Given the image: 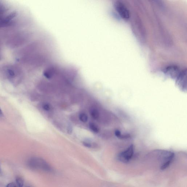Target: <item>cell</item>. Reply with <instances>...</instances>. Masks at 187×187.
Instances as JSON below:
<instances>
[{
	"instance_id": "cell-3",
	"label": "cell",
	"mask_w": 187,
	"mask_h": 187,
	"mask_svg": "<svg viewBox=\"0 0 187 187\" xmlns=\"http://www.w3.org/2000/svg\"><path fill=\"white\" fill-rule=\"evenodd\" d=\"M114 7L122 19L127 20L130 17V13L129 10L121 1H116L114 3Z\"/></svg>"
},
{
	"instance_id": "cell-10",
	"label": "cell",
	"mask_w": 187,
	"mask_h": 187,
	"mask_svg": "<svg viewBox=\"0 0 187 187\" xmlns=\"http://www.w3.org/2000/svg\"><path fill=\"white\" fill-rule=\"evenodd\" d=\"M16 182L19 187H23L24 181L23 179L20 177H17L16 178Z\"/></svg>"
},
{
	"instance_id": "cell-11",
	"label": "cell",
	"mask_w": 187,
	"mask_h": 187,
	"mask_svg": "<svg viewBox=\"0 0 187 187\" xmlns=\"http://www.w3.org/2000/svg\"><path fill=\"white\" fill-rule=\"evenodd\" d=\"M7 74L8 76L10 78H13L15 76L14 71L11 69V68L7 70Z\"/></svg>"
},
{
	"instance_id": "cell-2",
	"label": "cell",
	"mask_w": 187,
	"mask_h": 187,
	"mask_svg": "<svg viewBox=\"0 0 187 187\" xmlns=\"http://www.w3.org/2000/svg\"><path fill=\"white\" fill-rule=\"evenodd\" d=\"M134 153V147L131 144L126 150L121 152L117 156V159L119 161L124 163H128L133 157Z\"/></svg>"
},
{
	"instance_id": "cell-9",
	"label": "cell",
	"mask_w": 187,
	"mask_h": 187,
	"mask_svg": "<svg viewBox=\"0 0 187 187\" xmlns=\"http://www.w3.org/2000/svg\"><path fill=\"white\" fill-rule=\"evenodd\" d=\"M79 119L82 122L85 123L87 122L88 120V116L86 113L81 112L80 113L79 116Z\"/></svg>"
},
{
	"instance_id": "cell-5",
	"label": "cell",
	"mask_w": 187,
	"mask_h": 187,
	"mask_svg": "<svg viewBox=\"0 0 187 187\" xmlns=\"http://www.w3.org/2000/svg\"><path fill=\"white\" fill-rule=\"evenodd\" d=\"M116 136L120 139H128L131 138V136L127 133L123 134L119 130H116L115 131Z\"/></svg>"
},
{
	"instance_id": "cell-6",
	"label": "cell",
	"mask_w": 187,
	"mask_h": 187,
	"mask_svg": "<svg viewBox=\"0 0 187 187\" xmlns=\"http://www.w3.org/2000/svg\"><path fill=\"white\" fill-rule=\"evenodd\" d=\"M90 114L92 118L94 120H98L100 116V113L97 109L96 108H92L90 110Z\"/></svg>"
},
{
	"instance_id": "cell-13",
	"label": "cell",
	"mask_w": 187,
	"mask_h": 187,
	"mask_svg": "<svg viewBox=\"0 0 187 187\" xmlns=\"http://www.w3.org/2000/svg\"><path fill=\"white\" fill-rule=\"evenodd\" d=\"M67 132L68 134H71L72 132V128L71 125H68L67 128Z\"/></svg>"
},
{
	"instance_id": "cell-8",
	"label": "cell",
	"mask_w": 187,
	"mask_h": 187,
	"mask_svg": "<svg viewBox=\"0 0 187 187\" xmlns=\"http://www.w3.org/2000/svg\"><path fill=\"white\" fill-rule=\"evenodd\" d=\"M89 127L90 129L95 133H98L100 131L98 126L94 122H90L89 123Z\"/></svg>"
},
{
	"instance_id": "cell-7",
	"label": "cell",
	"mask_w": 187,
	"mask_h": 187,
	"mask_svg": "<svg viewBox=\"0 0 187 187\" xmlns=\"http://www.w3.org/2000/svg\"><path fill=\"white\" fill-rule=\"evenodd\" d=\"M84 146L88 148H95L97 147V144L95 143L92 142L89 140H86L82 142Z\"/></svg>"
},
{
	"instance_id": "cell-4",
	"label": "cell",
	"mask_w": 187,
	"mask_h": 187,
	"mask_svg": "<svg viewBox=\"0 0 187 187\" xmlns=\"http://www.w3.org/2000/svg\"><path fill=\"white\" fill-rule=\"evenodd\" d=\"M166 73L168 74L170 76H175L180 74L179 68L178 67L171 65L167 67L165 69Z\"/></svg>"
},
{
	"instance_id": "cell-12",
	"label": "cell",
	"mask_w": 187,
	"mask_h": 187,
	"mask_svg": "<svg viewBox=\"0 0 187 187\" xmlns=\"http://www.w3.org/2000/svg\"><path fill=\"white\" fill-rule=\"evenodd\" d=\"M42 107L43 109L46 111H50L51 109V106L47 103H44L43 104Z\"/></svg>"
},
{
	"instance_id": "cell-14",
	"label": "cell",
	"mask_w": 187,
	"mask_h": 187,
	"mask_svg": "<svg viewBox=\"0 0 187 187\" xmlns=\"http://www.w3.org/2000/svg\"><path fill=\"white\" fill-rule=\"evenodd\" d=\"M6 187H16V185L14 183H10L7 185Z\"/></svg>"
},
{
	"instance_id": "cell-15",
	"label": "cell",
	"mask_w": 187,
	"mask_h": 187,
	"mask_svg": "<svg viewBox=\"0 0 187 187\" xmlns=\"http://www.w3.org/2000/svg\"><path fill=\"white\" fill-rule=\"evenodd\" d=\"M3 116V113L1 109L0 108V116Z\"/></svg>"
},
{
	"instance_id": "cell-1",
	"label": "cell",
	"mask_w": 187,
	"mask_h": 187,
	"mask_svg": "<svg viewBox=\"0 0 187 187\" xmlns=\"http://www.w3.org/2000/svg\"><path fill=\"white\" fill-rule=\"evenodd\" d=\"M32 169L40 170L47 172H52L53 169L49 164L45 160L39 157H33L29 160L28 163Z\"/></svg>"
},
{
	"instance_id": "cell-16",
	"label": "cell",
	"mask_w": 187,
	"mask_h": 187,
	"mask_svg": "<svg viewBox=\"0 0 187 187\" xmlns=\"http://www.w3.org/2000/svg\"></svg>"
}]
</instances>
